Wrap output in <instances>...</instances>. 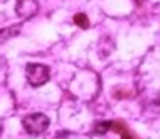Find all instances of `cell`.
<instances>
[{
	"label": "cell",
	"mask_w": 160,
	"mask_h": 139,
	"mask_svg": "<svg viewBox=\"0 0 160 139\" xmlns=\"http://www.w3.org/2000/svg\"><path fill=\"white\" fill-rule=\"evenodd\" d=\"M26 77H28V82L32 87H40L45 85L50 78V69L45 64H35L31 62L26 67Z\"/></svg>",
	"instance_id": "cell-1"
},
{
	"label": "cell",
	"mask_w": 160,
	"mask_h": 139,
	"mask_svg": "<svg viewBox=\"0 0 160 139\" xmlns=\"http://www.w3.org/2000/svg\"><path fill=\"white\" fill-rule=\"evenodd\" d=\"M50 125V118L43 114H31L28 117H24L22 127L29 134H40L43 133Z\"/></svg>",
	"instance_id": "cell-2"
},
{
	"label": "cell",
	"mask_w": 160,
	"mask_h": 139,
	"mask_svg": "<svg viewBox=\"0 0 160 139\" xmlns=\"http://www.w3.org/2000/svg\"><path fill=\"white\" fill-rule=\"evenodd\" d=\"M38 11V3L35 0H18L16 2V13L19 18H32Z\"/></svg>",
	"instance_id": "cell-3"
},
{
	"label": "cell",
	"mask_w": 160,
	"mask_h": 139,
	"mask_svg": "<svg viewBox=\"0 0 160 139\" xmlns=\"http://www.w3.org/2000/svg\"><path fill=\"white\" fill-rule=\"evenodd\" d=\"M19 31H21V26H19V24H16V26H8V27H5V29H0V45H2L3 42L13 38L15 35H18Z\"/></svg>",
	"instance_id": "cell-4"
},
{
	"label": "cell",
	"mask_w": 160,
	"mask_h": 139,
	"mask_svg": "<svg viewBox=\"0 0 160 139\" xmlns=\"http://www.w3.org/2000/svg\"><path fill=\"white\" fill-rule=\"evenodd\" d=\"M111 128H112L115 133H120V134H122V137H123V139H131L130 133L127 131L125 125H123L122 122H111Z\"/></svg>",
	"instance_id": "cell-5"
},
{
	"label": "cell",
	"mask_w": 160,
	"mask_h": 139,
	"mask_svg": "<svg viewBox=\"0 0 160 139\" xmlns=\"http://www.w3.org/2000/svg\"><path fill=\"white\" fill-rule=\"evenodd\" d=\"M74 22L78 26V27H82V29H87V27L90 26V21L87 18L85 13H77V15L74 16Z\"/></svg>",
	"instance_id": "cell-6"
},
{
	"label": "cell",
	"mask_w": 160,
	"mask_h": 139,
	"mask_svg": "<svg viewBox=\"0 0 160 139\" xmlns=\"http://www.w3.org/2000/svg\"><path fill=\"white\" fill-rule=\"evenodd\" d=\"M111 130V122H99L95 125V128H93V133L95 134H104Z\"/></svg>",
	"instance_id": "cell-7"
}]
</instances>
